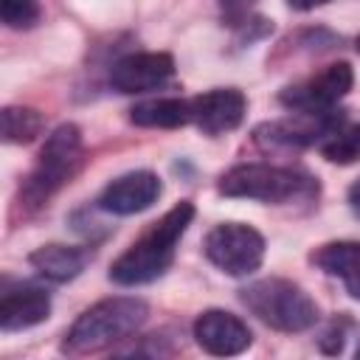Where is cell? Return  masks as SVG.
I'll return each mask as SVG.
<instances>
[{"label": "cell", "mask_w": 360, "mask_h": 360, "mask_svg": "<svg viewBox=\"0 0 360 360\" xmlns=\"http://www.w3.org/2000/svg\"><path fill=\"white\" fill-rule=\"evenodd\" d=\"M194 219V205L191 202H177L174 208H169L155 225L152 231H146L132 248H127L110 267V278L115 284L124 287H135V284H149L158 276H163L169 270V264L174 262V248L180 242V236L186 233V228Z\"/></svg>", "instance_id": "1"}, {"label": "cell", "mask_w": 360, "mask_h": 360, "mask_svg": "<svg viewBox=\"0 0 360 360\" xmlns=\"http://www.w3.org/2000/svg\"><path fill=\"white\" fill-rule=\"evenodd\" d=\"M146 318H149V307H146V301H141L135 295L104 298V301L87 307L76 318V323L65 335L62 352H68V354L101 352V349L135 335L146 323Z\"/></svg>", "instance_id": "2"}, {"label": "cell", "mask_w": 360, "mask_h": 360, "mask_svg": "<svg viewBox=\"0 0 360 360\" xmlns=\"http://www.w3.org/2000/svg\"><path fill=\"white\" fill-rule=\"evenodd\" d=\"M219 194L259 202H292L301 197L318 194V183L295 169L270 166V163H242L228 169L219 183Z\"/></svg>", "instance_id": "3"}, {"label": "cell", "mask_w": 360, "mask_h": 360, "mask_svg": "<svg viewBox=\"0 0 360 360\" xmlns=\"http://www.w3.org/2000/svg\"><path fill=\"white\" fill-rule=\"evenodd\" d=\"M242 304L278 332H304L318 321V304L287 278H259L239 290Z\"/></svg>", "instance_id": "4"}, {"label": "cell", "mask_w": 360, "mask_h": 360, "mask_svg": "<svg viewBox=\"0 0 360 360\" xmlns=\"http://www.w3.org/2000/svg\"><path fill=\"white\" fill-rule=\"evenodd\" d=\"M84 160V141L76 124H59L42 143L39 160L22 186V200L28 205H42L53 191H59Z\"/></svg>", "instance_id": "5"}, {"label": "cell", "mask_w": 360, "mask_h": 360, "mask_svg": "<svg viewBox=\"0 0 360 360\" xmlns=\"http://www.w3.org/2000/svg\"><path fill=\"white\" fill-rule=\"evenodd\" d=\"M205 256L228 276H250L262 267L264 236L245 222H219L205 236Z\"/></svg>", "instance_id": "6"}, {"label": "cell", "mask_w": 360, "mask_h": 360, "mask_svg": "<svg viewBox=\"0 0 360 360\" xmlns=\"http://www.w3.org/2000/svg\"><path fill=\"white\" fill-rule=\"evenodd\" d=\"M352 82H354L352 68L346 62H335L323 68L318 76L301 84L284 87L278 98L292 112H323V110H332V104H338L352 90Z\"/></svg>", "instance_id": "7"}, {"label": "cell", "mask_w": 360, "mask_h": 360, "mask_svg": "<svg viewBox=\"0 0 360 360\" xmlns=\"http://www.w3.org/2000/svg\"><path fill=\"white\" fill-rule=\"evenodd\" d=\"M174 76V59L160 51H146V53H129L118 59L110 70V84L118 93H146L160 87Z\"/></svg>", "instance_id": "8"}, {"label": "cell", "mask_w": 360, "mask_h": 360, "mask_svg": "<svg viewBox=\"0 0 360 360\" xmlns=\"http://www.w3.org/2000/svg\"><path fill=\"white\" fill-rule=\"evenodd\" d=\"M194 340L217 357H231V354H242L253 335L248 329V323L242 318H236L233 312L225 309H205L197 315L194 321Z\"/></svg>", "instance_id": "9"}, {"label": "cell", "mask_w": 360, "mask_h": 360, "mask_svg": "<svg viewBox=\"0 0 360 360\" xmlns=\"http://www.w3.org/2000/svg\"><path fill=\"white\" fill-rule=\"evenodd\" d=\"M160 197V180L155 172H129L115 177L101 194H98V208L107 214H118V217H129V214H141L146 211L155 200Z\"/></svg>", "instance_id": "10"}, {"label": "cell", "mask_w": 360, "mask_h": 360, "mask_svg": "<svg viewBox=\"0 0 360 360\" xmlns=\"http://www.w3.org/2000/svg\"><path fill=\"white\" fill-rule=\"evenodd\" d=\"M248 101L233 87H217L191 98V124H197L205 135H222L242 124Z\"/></svg>", "instance_id": "11"}, {"label": "cell", "mask_w": 360, "mask_h": 360, "mask_svg": "<svg viewBox=\"0 0 360 360\" xmlns=\"http://www.w3.org/2000/svg\"><path fill=\"white\" fill-rule=\"evenodd\" d=\"M51 315V298L45 290L34 284L6 287L0 298V329L3 332H22L31 329Z\"/></svg>", "instance_id": "12"}, {"label": "cell", "mask_w": 360, "mask_h": 360, "mask_svg": "<svg viewBox=\"0 0 360 360\" xmlns=\"http://www.w3.org/2000/svg\"><path fill=\"white\" fill-rule=\"evenodd\" d=\"M312 262L343 281L349 295L360 298V242H329L312 253Z\"/></svg>", "instance_id": "13"}, {"label": "cell", "mask_w": 360, "mask_h": 360, "mask_svg": "<svg viewBox=\"0 0 360 360\" xmlns=\"http://www.w3.org/2000/svg\"><path fill=\"white\" fill-rule=\"evenodd\" d=\"M28 264L39 276H45L56 284H65V281H73L84 270L87 253L73 245H42L28 256Z\"/></svg>", "instance_id": "14"}, {"label": "cell", "mask_w": 360, "mask_h": 360, "mask_svg": "<svg viewBox=\"0 0 360 360\" xmlns=\"http://www.w3.org/2000/svg\"><path fill=\"white\" fill-rule=\"evenodd\" d=\"M129 121L149 129H174L191 124V98L180 96H160L141 101L129 110Z\"/></svg>", "instance_id": "15"}, {"label": "cell", "mask_w": 360, "mask_h": 360, "mask_svg": "<svg viewBox=\"0 0 360 360\" xmlns=\"http://www.w3.org/2000/svg\"><path fill=\"white\" fill-rule=\"evenodd\" d=\"M321 155L329 163L349 166L360 160V124H340L321 141Z\"/></svg>", "instance_id": "16"}, {"label": "cell", "mask_w": 360, "mask_h": 360, "mask_svg": "<svg viewBox=\"0 0 360 360\" xmlns=\"http://www.w3.org/2000/svg\"><path fill=\"white\" fill-rule=\"evenodd\" d=\"M0 118H3V138L8 143H31L45 127L42 115L34 107H6Z\"/></svg>", "instance_id": "17"}, {"label": "cell", "mask_w": 360, "mask_h": 360, "mask_svg": "<svg viewBox=\"0 0 360 360\" xmlns=\"http://www.w3.org/2000/svg\"><path fill=\"white\" fill-rule=\"evenodd\" d=\"M0 17L8 28L22 31L39 22L42 8H39V0H0Z\"/></svg>", "instance_id": "18"}, {"label": "cell", "mask_w": 360, "mask_h": 360, "mask_svg": "<svg viewBox=\"0 0 360 360\" xmlns=\"http://www.w3.org/2000/svg\"><path fill=\"white\" fill-rule=\"evenodd\" d=\"M326 3H332V0H287V6L295 11H312V8L326 6Z\"/></svg>", "instance_id": "19"}, {"label": "cell", "mask_w": 360, "mask_h": 360, "mask_svg": "<svg viewBox=\"0 0 360 360\" xmlns=\"http://www.w3.org/2000/svg\"><path fill=\"white\" fill-rule=\"evenodd\" d=\"M349 202H352V211L360 217V183L352 186V191H349Z\"/></svg>", "instance_id": "20"}, {"label": "cell", "mask_w": 360, "mask_h": 360, "mask_svg": "<svg viewBox=\"0 0 360 360\" xmlns=\"http://www.w3.org/2000/svg\"><path fill=\"white\" fill-rule=\"evenodd\" d=\"M248 3H253V0H222V6H228V8H242Z\"/></svg>", "instance_id": "21"}, {"label": "cell", "mask_w": 360, "mask_h": 360, "mask_svg": "<svg viewBox=\"0 0 360 360\" xmlns=\"http://www.w3.org/2000/svg\"><path fill=\"white\" fill-rule=\"evenodd\" d=\"M357 48H360V39H357Z\"/></svg>", "instance_id": "22"}, {"label": "cell", "mask_w": 360, "mask_h": 360, "mask_svg": "<svg viewBox=\"0 0 360 360\" xmlns=\"http://www.w3.org/2000/svg\"><path fill=\"white\" fill-rule=\"evenodd\" d=\"M357 354H360V352H357Z\"/></svg>", "instance_id": "23"}]
</instances>
